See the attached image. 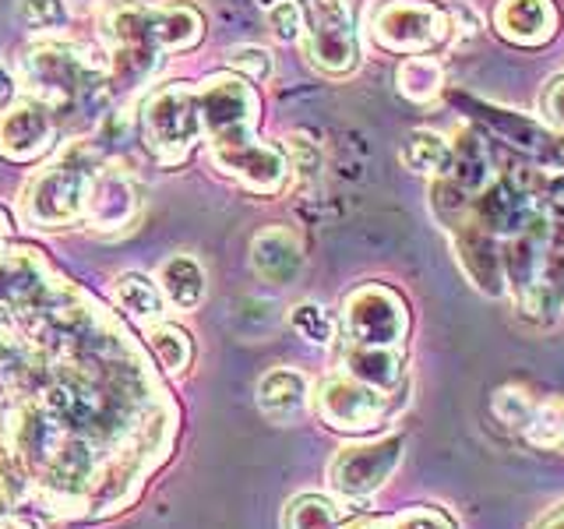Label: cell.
<instances>
[{"label":"cell","instance_id":"obj_1","mask_svg":"<svg viewBox=\"0 0 564 529\" xmlns=\"http://www.w3.org/2000/svg\"><path fill=\"white\" fill-rule=\"evenodd\" d=\"M202 110V131L212 138V163L226 176H237L254 194H275L282 191L290 176V163L282 149L261 145L254 138L258 123V96L243 78L219 75L208 78L198 93Z\"/></svg>","mask_w":564,"mask_h":529},{"label":"cell","instance_id":"obj_2","mask_svg":"<svg viewBox=\"0 0 564 529\" xmlns=\"http://www.w3.org/2000/svg\"><path fill=\"white\" fill-rule=\"evenodd\" d=\"M106 61L70 43H40L22 61V82L53 117H75V110L99 114L106 106Z\"/></svg>","mask_w":564,"mask_h":529},{"label":"cell","instance_id":"obj_3","mask_svg":"<svg viewBox=\"0 0 564 529\" xmlns=\"http://www.w3.org/2000/svg\"><path fill=\"white\" fill-rule=\"evenodd\" d=\"M93 170H96L93 152L85 145L61 152L50 166H43L25 184V194H22L25 223L40 229H61V226L78 223L85 212V187Z\"/></svg>","mask_w":564,"mask_h":529},{"label":"cell","instance_id":"obj_4","mask_svg":"<svg viewBox=\"0 0 564 529\" xmlns=\"http://www.w3.org/2000/svg\"><path fill=\"white\" fill-rule=\"evenodd\" d=\"M141 134H145L149 149L163 166H176L191 155L194 141L202 134V110L198 93L181 82L149 96L145 110H141Z\"/></svg>","mask_w":564,"mask_h":529},{"label":"cell","instance_id":"obj_5","mask_svg":"<svg viewBox=\"0 0 564 529\" xmlns=\"http://www.w3.org/2000/svg\"><path fill=\"white\" fill-rule=\"evenodd\" d=\"M370 35L388 53H427L452 35V14L427 0H388L370 14Z\"/></svg>","mask_w":564,"mask_h":529},{"label":"cell","instance_id":"obj_6","mask_svg":"<svg viewBox=\"0 0 564 529\" xmlns=\"http://www.w3.org/2000/svg\"><path fill=\"white\" fill-rule=\"evenodd\" d=\"M343 325L349 335V346L402 349L405 332H410V311H405V300L395 290L370 282V287H360L357 293L346 296Z\"/></svg>","mask_w":564,"mask_h":529},{"label":"cell","instance_id":"obj_7","mask_svg":"<svg viewBox=\"0 0 564 529\" xmlns=\"http://www.w3.org/2000/svg\"><path fill=\"white\" fill-rule=\"evenodd\" d=\"M392 392H381V388H370L357 381L352 375H332L322 392H317V410H322L325 423L335 431H349V434H364L375 431L392 413Z\"/></svg>","mask_w":564,"mask_h":529},{"label":"cell","instance_id":"obj_8","mask_svg":"<svg viewBox=\"0 0 564 529\" xmlns=\"http://www.w3.org/2000/svg\"><path fill=\"white\" fill-rule=\"evenodd\" d=\"M402 458V438H381V441H367V445H349L332 458L328 466V481L332 490L343 494V498L357 501L370 498L388 476L399 469Z\"/></svg>","mask_w":564,"mask_h":529},{"label":"cell","instance_id":"obj_9","mask_svg":"<svg viewBox=\"0 0 564 529\" xmlns=\"http://www.w3.org/2000/svg\"><path fill=\"white\" fill-rule=\"evenodd\" d=\"M314 25L307 29V57L328 75H349L360 61L352 32V0H311Z\"/></svg>","mask_w":564,"mask_h":529},{"label":"cell","instance_id":"obj_10","mask_svg":"<svg viewBox=\"0 0 564 529\" xmlns=\"http://www.w3.org/2000/svg\"><path fill=\"white\" fill-rule=\"evenodd\" d=\"M53 138H57V117L40 99H8L0 110V155L8 163H32V159L46 155Z\"/></svg>","mask_w":564,"mask_h":529},{"label":"cell","instance_id":"obj_11","mask_svg":"<svg viewBox=\"0 0 564 529\" xmlns=\"http://www.w3.org/2000/svg\"><path fill=\"white\" fill-rule=\"evenodd\" d=\"M134 216H138V184L131 181V173H123L120 166H96L85 187L82 219L93 229L110 234V229L131 226Z\"/></svg>","mask_w":564,"mask_h":529},{"label":"cell","instance_id":"obj_12","mask_svg":"<svg viewBox=\"0 0 564 529\" xmlns=\"http://www.w3.org/2000/svg\"><path fill=\"white\" fill-rule=\"evenodd\" d=\"M516 307L533 322H554L564 307V219L551 223L543 240L540 269L529 293L516 300Z\"/></svg>","mask_w":564,"mask_h":529},{"label":"cell","instance_id":"obj_13","mask_svg":"<svg viewBox=\"0 0 564 529\" xmlns=\"http://www.w3.org/2000/svg\"><path fill=\"white\" fill-rule=\"evenodd\" d=\"M533 212H536L533 194H529L516 176H505V181H498V184H487L480 191V198L469 202V219L480 223L487 234H494L498 240L516 237Z\"/></svg>","mask_w":564,"mask_h":529},{"label":"cell","instance_id":"obj_14","mask_svg":"<svg viewBox=\"0 0 564 529\" xmlns=\"http://www.w3.org/2000/svg\"><path fill=\"white\" fill-rule=\"evenodd\" d=\"M455 240V255L463 272L476 290H484L487 296H505L508 282H505V264H501V240L487 234L480 223L466 219L458 229H452Z\"/></svg>","mask_w":564,"mask_h":529},{"label":"cell","instance_id":"obj_15","mask_svg":"<svg viewBox=\"0 0 564 529\" xmlns=\"http://www.w3.org/2000/svg\"><path fill=\"white\" fill-rule=\"evenodd\" d=\"M494 25L508 43L543 46L557 32V8L554 0H498Z\"/></svg>","mask_w":564,"mask_h":529},{"label":"cell","instance_id":"obj_16","mask_svg":"<svg viewBox=\"0 0 564 529\" xmlns=\"http://www.w3.org/2000/svg\"><path fill=\"white\" fill-rule=\"evenodd\" d=\"M251 261L261 279L275 282V287H290V282L304 269V244L286 226L261 229L251 244Z\"/></svg>","mask_w":564,"mask_h":529},{"label":"cell","instance_id":"obj_17","mask_svg":"<svg viewBox=\"0 0 564 529\" xmlns=\"http://www.w3.org/2000/svg\"><path fill=\"white\" fill-rule=\"evenodd\" d=\"M307 402H311V385L300 370L279 367L258 381V406H261V413L275 423L300 420L307 413Z\"/></svg>","mask_w":564,"mask_h":529},{"label":"cell","instance_id":"obj_18","mask_svg":"<svg viewBox=\"0 0 564 529\" xmlns=\"http://www.w3.org/2000/svg\"><path fill=\"white\" fill-rule=\"evenodd\" d=\"M346 375L357 381L392 392L402 378V349L395 346H349L346 349Z\"/></svg>","mask_w":564,"mask_h":529},{"label":"cell","instance_id":"obj_19","mask_svg":"<svg viewBox=\"0 0 564 529\" xmlns=\"http://www.w3.org/2000/svg\"><path fill=\"white\" fill-rule=\"evenodd\" d=\"M149 29L159 53H173L198 43L205 22L191 4H166V8H149Z\"/></svg>","mask_w":564,"mask_h":529},{"label":"cell","instance_id":"obj_20","mask_svg":"<svg viewBox=\"0 0 564 529\" xmlns=\"http://www.w3.org/2000/svg\"><path fill=\"white\" fill-rule=\"evenodd\" d=\"M159 293H166V300L176 311H194L205 296V272L198 258L191 255H173L163 272H159Z\"/></svg>","mask_w":564,"mask_h":529},{"label":"cell","instance_id":"obj_21","mask_svg":"<svg viewBox=\"0 0 564 529\" xmlns=\"http://www.w3.org/2000/svg\"><path fill=\"white\" fill-rule=\"evenodd\" d=\"M445 176L452 184L463 187L466 194H476V191H484L490 184V159H487L480 134L463 131V138L452 145V159H448Z\"/></svg>","mask_w":564,"mask_h":529},{"label":"cell","instance_id":"obj_22","mask_svg":"<svg viewBox=\"0 0 564 529\" xmlns=\"http://www.w3.org/2000/svg\"><path fill=\"white\" fill-rule=\"evenodd\" d=\"M395 85H399V93L405 99L431 102L441 93V85H445V67H441L434 57H423V53H416V57H405L399 64Z\"/></svg>","mask_w":564,"mask_h":529},{"label":"cell","instance_id":"obj_23","mask_svg":"<svg viewBox=\"0 0 564 529\" xmlns=\"http://www.w3.org/2000/svg\"><path fill=\"white\" fill-rule=\"evenodd\" d=\"M117 304L128 311L134 322H145L152 325L159 314H163V293H159V287L152 279L138 276V272H123L117 279Z\"/></svg>","mask_w":564,"mask_h":529},{"label":"cell","instance_id":"obj_24","mask_svg":"<svg viewBox=\"0 0 564 529\" xmlns=\"http://www.w3.org/2000/svg\"><path fill=\"white\" fill-rule=\"evenodd\" d=\"M402 166L413 173H441L445 176L448 159H452V145L437 131H413L402 141Z\"/></svg>","mask_w":564,"mask_h":529},{"label":"cell","instance_id":"obj_25","mask_svg":"<svg viewBox=\"0 0 564 529\" xmlns=\"http://www.w3.org/2000/svg\"><path fill=\"white\" fill-rule=\"evenodd\" d=\"M529 445L543 452H564V399H546L533 406V417L522 428Z\"/></svg>","mask_w":564,"mask_h":529},{"label":"cell","instance_id":"obj_26","mask_svg":"<svg viewBox=\"0 0 564 529\" xmlns=\"http://www.w3.org/2000/svg\"><path fill=\"white\" fill-rule=\"evenodd\" d=\"M346 519V508L322 498V494H304V498L290 501L282 529H339Z\"/></svg>","mask_w":564,"mask_h":529},{"label":"cell","instance_id":"obj_27","mask_svg":"<svg viewBox=\"0 0 564 529\" xmlns=\"http://www.w3.org/2000/svg\"><path fill=\"white\" fill-rule=\"evenodd\" d=\"M149 343L155 349L159 364H163L170 375H181V370L191 364V335L176 325H155L149 332Z\"/></svg>","mask_w":564,"mask_h":529},{"label":"cell","instance_id":"obj_28","mask_svg":"<svg viewBox=\"0 0 564 529\" xmlns=\"http://www.w3.org/2000/svg\"><path fill=\"white\" fill-rule=\"evenodd\" d=\"M469 194L458 187V184H452L448 176H441V181L434 184V191H431V208H434V216L441 219V226L445 229H458L466 219H469Z\"/></svg>","mask_w":564,"mask_h":529},{"label":"cell","instance_id":"obj_29","mask_svg":"<svg viewBox=\"0 0 564 529\" xmlns=\"http://www.w3.org/2000/svg\"><path fill=\"white\" fill-rule=\"evenodd\" d=\"M494 417H498L505 428H516V431H522L525 428V420L533 417V406H536V399L525 392V388H516V385H508V388H498L494 392Z\"/></svg>","mask_w":564,"mask_h":529},{"label":"cell","instance_id":"obj_30","mask_svg":"<svg viewBox=\"0 0 564 529\" xmlns=\"http://www.w3.org/2000/svg\"><path fill=\"white\" fill-rule=\"evenodd\" d=\"M290 322H293V328L304 335L307 343H314V346H325V343H332V335H335V322L328 317V311L322 307V304H296L293 311H290Z\"/></svg>","mask_w":564,"mask_h":529},{"label":"cell","instance_id":"obj_31","mask_svg":"<svg viewBox=\"0 0 564 529\" xmlns=\"http://www.w3.org/2000/svg\"><path fill=\"white\" fill-rule=\"evenodd\" d=\"M18 14L32 32H53L67 25V0H22Z\"/></svg>","mask_w":564,"mask_h":529},{"label":"cell","instance_id":"obj_32","mask_svg":"<svg viewBox=\"0 0 564 529\" xmlns=\"http://www.w3.org/2000/svg\"><path fill=\"white\" fill-rule=\"evenodd\" d=\"M234 325H237V332L247 335V339H261L264 332L275 328V304L258 300V296H247L234 314Z\"/></svg>","mask_w":564,"mask_h":529},{"label":"cell","instance_id":"obj_33","mask_svg":"<svg viewBox=\"0 0 564 529\" xmlns=\"http://www.w3.org/2000/svg\"><path fill=\"white\" fill-rule=\"evenodd\" d=\"M286 163L296 176H304V181H314L317 173H322V163H325V155L322 149H317V141H311L307 134H290L286 138Z\"/></svg>","mask_w":564,"mask_h":529},{"label":"cell","instance_id":"obj_34","mask_svg":"<svg viewBox=\"0 0 564 529\" xmlns=\"http://www.w3.org/2000/svg\"><path fill=\"white\" fill-rule=\"evenodd\" d=\"M226 64L247 82H264L272 75V53L264 46H234L226 53Z\"/></svg>","mask_w":564,"mask_h":529},{"label":"cell","instance_id":"obj_35","mask_svg":"<svg viewBox=\"0 0 564 529\" xmlns=\"http://www.w3.org/2000/svg\"><path fill=\"white\" fill-rule=\"evenodd\" d=\"M269 25L275 32V40L282 43H296L300 35H304V8L296 4V0H275L269 4Z\"/></svg>","mask_w":564,"mask_h":529},{"label":"cell","instance_id":"obj_36","mask_svg":"<svg viewBox=\"0 0 564 529\" xmlns=\"http://www.w3.org/2000/svg\"><path fill=\"white\" fill-rule=\"evenodd\" d=\"M388 529H455V522L445 516L441 508H427V505H420V508H410V511H399V516L392 519H384Z\"/></svg>","mask_w":564,"mask_h":529},{"label":"cell","instance_id":"obj_37","mask_svg":"<svg viewBox=\"0 0 564 529\" xmlns=\"http://www.w3.org/2000/svg\"><path fill=\"white\" fill-rule=\"evenodd\" d=\"M540 110L543 117L554 123V128L564 134V75H554L551 82L543 85V96H540Z\"/></svg>","mask_w":564,"mask_h":529},{"label":"cell","instance_id":"obj_38","mask_svg":"<svg viewBox=\"0 0 564 529\" xmlns=\"http://www.w3.org/2000/svg\"><path fill=\"white\" fill-rule=\"evenodd\" d=\"M448 14H452V29H458V40L463 43L480 32V11H473L469 4H463V0H455Z\"/></svg>","mask_w":564,"mask_h":529},{"label":"cell","instance_id":"obj_39","mask_svg":"<svg viewBox=\"0 0 564 529\" xmlns=\"http://www.w3.org/2000/svg\"><path fill=\"white\" fill-rule=\"evenodd\" d=\"M0 529H35V526L29 519H22V516H14V511L0 508Z\"/></svg>","mask_w":564,"mask_h":529},{"label":"cell","instance_id":"obj_40","mask_svg":"<svg viewBox=\"0 0 564 529\" xmlns=\"http://www.w3.org/2000/svg\"><path fill=\"white\" fill-rule=\"evenodd\" d=\"M11 93H14V85H11V75L4 71V64H0V106H4L8 99H11Z\"/></svg>","mask_w":564,"mask_h":529},{"label":"cell","instance_id":"obj_41","mask_svg":"<svg viewBox=\"0 0 564 529\" xmlns=\"http://www.w3.org/2000/svg\"><path fill=\"white\" fill-rule=\"evenodd\" d=\"M540 529H564V508H557L554 516H546Z\"/></svg>","mask_w":564,"mask_h":529},{"label":"cell","instance_id":"obj_42","mask_svg":"<svg viewBox=\"0 0 564 529\" xmlns=\"http://www.w3.org/2000/svg\"><path fill=\"white\" fill-rule=\"evenodd\" d=\"M102 0H70V8H75L78 14H85V11H93V8H99Z\"/></svg>","mask_w":564,"mask_h":529},{"label":"cell","instance_id":"obj_43","mask_svg":"<svg viewBox=\"0 0 564 529\" xmlns=\"http://www.w3.org/2000/svg\"><path fill=\"white\" fill-rule=\"evenodd\" d=\"M11 234V219L4 216V212H0V240H4Z\"/></svg>","mask_w":564,"mask_h":529}]
</instances>
